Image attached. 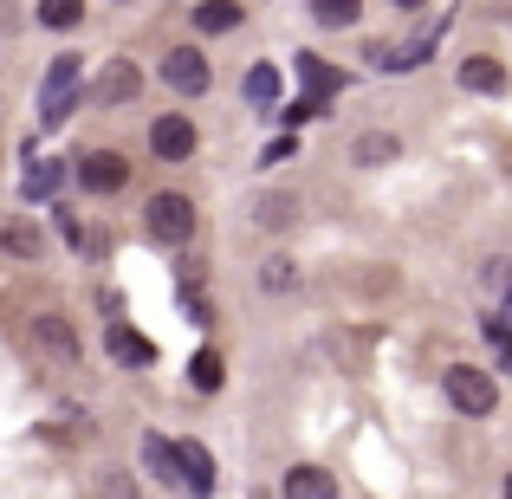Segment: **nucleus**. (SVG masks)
Listing matches in <instances>:
<instances>
[{
    "instance_id": "obj_25",
    "label": "nucleus",
    "mask_w": 512,
    "mask_h": 499,
    "mask_svg": "<svg viewBox=\"0 0 512 499\" xmlns=\"http://www.w3.org/2000/svg\"><path fill=\"white\" fill-rule=\"evenodd\" d=\"M46 188H59V169H33L26 175V195H46Z\"/></svg>"
},
{
    "instance_id": "obj_7",
    "label": "nucleus",
    "mask_w": 512,
    "mask_h": 499,
    "mask_svg": "<svg viewBox=\"0 0 512 499\" xmlns=\"http://www.w3.org/2000/svg\"><path fill=\"white\" fill-rule=\"evenodd\" d=\"M137 91H143V72H137L130 59H111V65L98 72V85H91V98H98L104 111H117V104H130Z\"/></svg>"
},
{
    "instance_id": "obj_17",
    "label": "nucleus",
    "mask_w": 512,
    "mask_h": 499,
    "mask_svg": "<svg viewBox=\"0 0 512 499\" xmlns=\"http://www.w3.org/2000/svg\"><path fill=\"white\" fill-rule=\"evenodd\" d=\"M286 493L292 499H325L331 493V474H325V467H292V474H286Z\"/></svg>"
},
{
    "instance_id": "obj_4",
    "label": "nucleus",
    "mask_w": 512,
    "mask_h": 499,
    "mask_svg": "<svg viewBox=\"0 0 512 499\" xmlns=\"http://www.w3.org/2000/svg\"><path fill=\"white\" fill-rule=\"evenodd\" d=\"M163 78L182 91V98H201V91H208V52H195V46L163 52Z\"/></svg>"
},
{
    "instance_id": "obj_11",
    "label": "nucleus",
    "mask_w": 512,
    "mask_h": 499,
    "mask_svg": "<svg viewBox=\"0 0 512 499\" xmlns=\"http://www.w3.org/2000/svg\"><path fill=\"white\" fill-rule=\"evenodd\" d=\"M461 85H467V91H487V98H500V91H506V65L487 59V52H474V59H461Z\"/></svg>"
},
{
    "instance_id": "obj_10",
    "label": "nucleus",
    "mask_w": 512,
    "mask_h": 499,
    "mask_svg": "<svg viewBox=\"0 0 512 499\" xmlns=\"http://www.w3.org/2000/svg\"><path fill=\"white\" fill-rule=\"evenodd\" d=\"M33 344L46 350V357H59V363H78V337H72V325H65V318H39L33 325Z\"/></svg>"
},
{
    "instance_id": "obj_13",
    "label": "nucleus",
    "mask_w": 512,
    "mask_h": 499,
    "mask_svg": "<svg viewBox=\"0 0 512 499\" xmlns=\"http://www.w3.org/2000/svg\"><path fill=\"white\" fill-rule=\"evenodd\" d=\"M182 487L188 493H214V454L201 441H182Z\"/></svg>"
},
{
    "instance_id": "obj_16",
    "label": "nucleus",
    "mask_w": 512,
    "mask_h": 499,
    "mask_svg": "<svg viewBox=\"0 0 512 499\" xmlns=\"http://www.w3.org/2000/svg\"><path fill=\"white\" fill-rule=\"evenodd\" d=\"M240 91H247V104L273 111V104H279V72H273V65H253V72H247V85H240Z\"/></svg>"
},
{
    "instance_id": "obj_14",
    "label": "nucleus",
    "mask_w": 512,
    "mask_h": 499,
    "mask_svg": "<svg viewBox=\"0 0 512 499\" xmlns=\"http://www.w3.org/2000/svg\"><path fill=\"white\" fill-rule=\"evenodd\" d=\"M72 111H78V78H72V85H46V91H39V124H46V130H59Z\"/></svg>"
},
{
    "instance_id": "obj_26",
    "label": "nucleus",
    "mask_w": 512,
    "mask_h": 499,
    "mask_svg": "<svg viewBox=\"0 0 512 499\" xmlns=\"http://www.w3.org/2000/svg\"><path fill=\"white\" fill-rule=\"evenodd\" d=\"M266 286L286 292V286H292V266H286V260H266Z\"/></svg>"
},
{
    "instance_id": "obj_9",
    "label": "nucleus",
    "mask_w": 512,
    "mask_h": 499,
    "mask_svg": "<svg viewBox=\"0 0 512 499\" xmlns=\"http://www.w3.org/2000/svg\"><path fill=\"white\" fill-rule=\"evenodd\" d=\"M0 253H13V260H39V253H46V234L13 214V221H0Z\"/></svg>"
},
{
    "instance_id": "obj_22",
    "label": "nucleus",
    "mask_w": 512,
    "mask_h": 499,
    "mask_svg": "<svg viewBox=\"0 0 512 499\" xmlns=\"http://www.w3.org/2000/svg\"><path fill=\"white\" fill-rule=\"evenodd\" d=\"M260 221H266V227H286V221H292V201H286V195L260 201Z\"/></svg>"
},
{
    "instance_id": "obj_1",
    "label": "nucleus",
    "mask_w": 512,
    "mask_h": 499,
    "mask_svg": "<svg viewBox=\"0 0 512 499\" xmlns=\"http://www.w3.org/2000/svg\"><path fill=\"white\" fill-rule=\"evenodd\" d=\"M448 402H454L461 415H493V409H500V389H493L487 370H474V363H454V370H448Z\"/></svg>"
},
{
    "instance_id": "obj_21",
    "label": "nucleus",
    "mask_w": 512,
    "mask_h": 499,
    "mask_svg": "<svg viewBox=\"0 0 512 499\" xmlns=\"http://www.w3.org/2000/svg\"><path fill=\"white\" fill-rule=\"evenodd\" d=\"M221 357H214V350H201V357L195 363H188V383H195V389H221Z\"/></svg>"
},
{
    "instance_id": "obj_18",
    "label": "nucleus",
    "mask_w": 512,
    "mask_h": 499,
    "mask_svg": "<svg viewBox=\"0 0 512 499\" xmlns=\"http://www.w3.org/2000/svg\"><path fill=\"white\" fill-rule=\"evenodd\" d=\"M195 26H201V33H227V26H240V7H234V0H201Z\"/></svg>"
},
{
    "instance_id": "obj_6",
    "label": "nucleus",
    "mask_w": 512,
    "mask_h": 499,
    "mask_svg": "<svg viewBox=\"0 0 512 499\" xmlns=\"http://www.w3.org/2000/svg\"><path fill=\"white\" fill-rule=\"evenodd\" d=\"M150 150H156V163H188V156H195V124H188V117H156Z\"/></svg>"
},
{
    "instance_id": "obj_3",
    "label": "nucleus",
    "mask_w": 512,
    "mask_h": 499,
    "mask_svg": "<svg viewBox=\"0 0 512 499\" xmlns=\"http://www.w3.org/2000/svg\"><path fill=\"white\" fill-rule=\"evenodd\" d=\"M104 357L124 363V370H150V363H156V344L143 331H130L124 318H111V325H104Z\"/></svg>"
},
{
    "instance_id": "obj_19",
    "label": "nucleus",
    "mask_w": 512,
    "mask_h": 499,
    "mask_svg": "<svg viewBox=\"0 0 512 499\" xmlns=\"http://www.w3.org/2000/svg\"><path fill=\"white\" fill-rule=\"evenodd\" d=\"M363 0H312V20L318 26H357Z\"/></svg>"
},
{
    "instance_id": "obj_8",
    "label": "nucleus",
    "mask_w": 512,
    "mask_h": 499,
    "mask_svg": "<svg viewBox=\"0 0 512 499\" xmlns=\"http://www.w3.org/2000/svg\"><path fill=\"white\" fill-rule=\"evenodd\" d=\"M143 467H150L163 487H182V448L175 441H163V435H143Z\"/></svg>"
},
{
    "instance_id": "obj_20",
    "label": "nucleus",
    "mask_w": 512,
    "mask_h": 499,
    "mask_svg": "<svg viewBox=\"0 0 512 499\" xmlns=\"http://www.w3.org/2000/svg\"><path fill=\"white\" fill-rule=\"evenodd\" d=\"M39 20L46 26H78L85 20V0H39Z\"/></svg>"
},
{
    "instance_id": "obj_5",
    "label": "nucleus",
    "mask_w": 512,
    "mask_h": 499,
    "mask_svg": "<svg viewBox=\"0 0 512 499\" xmlns=\"http://www.w3.org/2000/svg\"><path fill=\"white\" fill-rule=\"evenodd\" d=\"M78 182L91 188V195H117V188L130 182V163L117 150H85V163H78Z\"/></svg>"
},
{
    "instance_id": "obj_2",
    "label": "nucleus",
    "mask_w": 512,
    "mask_h": 499,
    "mask_svg": "<svg viewBox=\"0 0 512 499\" xmlns=\"http://www.w3.org/2000/svg\"><path fill=\"white\" fill-rule=\"evenodd\" d=\"M143 227H150V240H163V247H182V240L195 234V201L188 195H156L150 214H143Z\"/></svg>"
},
{
    "instance_id": "obj_24",
    "label": "nucleus",
    "mask_w": 512,
    "mask_h": 499,
    "mask_svg": "<svg viewBox=\"0 0 512 499\" xmlns=\"http://www.w3.org/2000/svg\"><path fill=\"white\" fill-rule=\"evenodd\" d=\"M182 318H195V325H208V318H214V305L201 299V292H182Z\"/></svg>"
},
{
    "instance_id": "obj_23",
    "label": "nucleus",
    "mask_w": 512,
    "mask_h": 499,
    "mask_svg": "<svg viewBox=\"0 0 512 499\" xmlns=\"http://www.w3.org/2000/svg\"><path fill=\"white\" fill-rule=\"evenodd\" d=\"M72 78H78V59H72V52H59L52 72H46V85H72Z\"/></svg>"
},
{
    "instance_id": "obj_27",
    "label": "nucleus",
    "mask_w": 512,
    "mask_h": 499,
    "mask_svg": "<svg viewBox=\"0 0 512 499\" xmlns=\"http://www.w3.org/2000/svg\"><path fill=\"white\" fill-rule=\"evenodd\" d=\"M396 7H422V0H396Z\"/></svg>"
},
{
    "instance_id": "obj_15",
    "label": "nucleus",
    "mask_w": 512,
    "mask_h": 499,
    "mask_svg": "<svg viewBox=\"0 0 512 499\" xmlns=\"http://www.w3.org/2000/svg\"><path fill=\"white\" fill-rule=\"evenodd\" d=\"M299 78H305V91H325V98H331V91H344V85H350V78L338 72V65H325L318 52H299Z\"/></svg>"
},
{
    "instance_id": "obj_12",
    "label": "nucleus",
    "mask_w": 512,
    "mask_h": 499,
    "mask_svg": "<svg viewBox=\"0 0 512 499\" xmlns=\"http://www.w3.org/2000/svg\"><path fill=\"white\" fill-rule=\"evenodd\" d=\"M396 156H402V143L389 137V130H370V137L350 143V163L357 169H383V163H396Z\"/></svg>"
},
{
    "instance_id": "obj_28",
    "label": "nucleus",
    "mask_w": 512,
    "mask_h": 499,
    "mask_svg": "<svg viewBox=\"0 0 512 499\" xmlns=\"http://www.w3.org/2000/svg\"><path fill=\"white\" fill-rule=\"evenodd\" d=\"M506 370H512V350H506Z\"/></svg>"
}]
</instances>
